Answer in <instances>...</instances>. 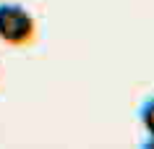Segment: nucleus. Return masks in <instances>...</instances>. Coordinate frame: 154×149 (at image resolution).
I'll list each match as a JSON object with an SVG mask.
<instances>
[{
  "label": "nucleus",
  "instance_id": "obj_1",
  "mask_svg": "<svg viewBox=\"0 0 154 149\" xmlns=\"http://www.w3.org/2000/svg\"><path fill=\"white\" fill-rule=\"evenodd\" d=\"M34 37V16L21 5H0V39L8 45H26Z\"/></svg>",
  "mask_w": 154,
  "mask_h": 149
},
{
  "label": "nucleus",
  "instance_id": "obj_2",
  "mask_svg": "<svg viewBox=\"0 0 154 149\" xmlns=\"http://www.w3.org/2000/svg\"><path fill=\"white\" fill-rule=\"evenodd\" d=\"M138 120L144 123L146 133H149V139L144 141V147H154V97L144 99V105L138 107Z\"/></svg>",
  "mask_w": 154,
  "mask_h": 149
}]
</instances>
